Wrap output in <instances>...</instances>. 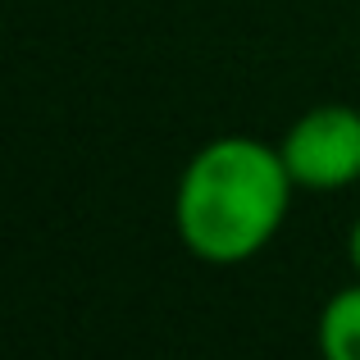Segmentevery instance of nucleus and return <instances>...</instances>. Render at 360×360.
Here are the masks:
<instances>
[{"label": "nucleus", "mask_w": 360, "mask_h": 360, "mask_svg": "<svg viewBox=\"0 0 360 360\" xmlns=\"http://www.w3.org/2000/svg\"><path fill=\"white\" fill-rule=\"evenodd\" d=\"M278 155L301 192H342L360 183V110L342 101L301 110L278 137Z\"/></svg>", "instance_id": "nucleus-2"}, {"label": "nucleus", "mask_w": 360, "mask_h": 360, "mask_svg": "<svg viewBox=\"0 0 360 360\" xmlns=\"http://www.w3.org/2000/svg\"><path fill=\"white\" fill-rule=\"evenodd\" d=\"M292 183L278 146L246 132L214 137L178 174L174 229L201 264H246L264 251L292 210Z\"/></svg>", "instance_id": "nucleus-1"}, {"label": "nucleus", "mask_w": 360, "mask_h": 360, "mask_svg": "<svg viewBox=\"0 0 360 360\" xmlns=\"http://www.w3.org/2000/svg\"><path fill=\"white\" fill-rule=\"evenodd\" d=\"M319 360H360V283L333 292L315 319Z\"/></svg>", "instance_id": "nucleus-3"}, {"label": "nucleus", "mask_w": 360, "mask_h": 360, "mask_svg": "<svg viewBox=\"0 0 360 360\" xmlns=\"http://www.w3.org/2000/svg\"><path fill=\"white\" fill-rule=\"evenodd\" d=\"M347 260H352V269H356V278H360V214H356L352 233H347Z\"/></svg>", "instance_id": "nucleus-4"}]
</instances>
